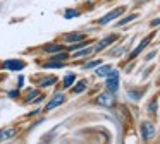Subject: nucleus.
Masks as SVG:
<instances>
[{
    "label": "nucleus",
    "instance_id": "12",
    "mask_svg": "<svg viewBox=\"0 0 160 144\" xmlns=\"http://www.w3.org/2000/svg\"><path fill=\"white\" fill-rule=\"evenodd\" d=\"M110 70H112L110 65H102V67L98 65V67H97V75H98V77H105V75H108V72H110Z\"/></svg>",
    "mask_w": 160,
    "mask_h": 144
},
{
    "label": "nucleus",
    "instance_id": "19",
    "mask_svg": "<svg viewBox=\"0 0 160 144\" xmlns=\"http://www.w3.org/2000/svg\"><path fill=\"white\" fill-rule=\"evenodd\" d=\"M84 88H86V81H81V82H78V84L72 88V93L79 94V93H83V91H84Z\"/></svg>",
    "mask_w": 160,
    "mask_h": 144
},
{
    "label": "nucleus",
    "instance_id": "1",
    "mask_svg": "<svg viewBox=\"0 0 160 144\" xmlns=\"http://www.w3.org/2000/svg\"><path fill=\"white\" fill-rule=\"evenodd\" d=\"M124 10H126V7H117V9L110 10V12H107L103 17H100V19H98V24H100V26H105V24L112 22V21L117 19L119 16H122V14H124Z\"/></svg>",
    "mask_w": 160,
    "mask_h": 144
},
{
    "label": "nucleus",
    "instance_id": "18",
    "mask_svg": "<svg viewBox=\"0 0 160 144\" xmlns=\"http://www.w3.org/2000/svg\"><path fill=\"white\" fill-rule=\"evenodd\" d=\"M74 81H76V75H74V74H67L66 77H64V86H66V88H71V86L74 84Z\"/></svg>",
    "mask_w": 160,
    "mask_h": 144
},
{
    "label": "nucleus",
    "instance_id": "5",
    "mask_svg": "<svg viewBox=\"0 0 160 144\" xmlns=\"http://www.w3.org/2000/svg\"><path fill=\"white\" fill-rule=\"evenodd\" d=\"M83 40H86V34L78 33V31H74V33H67V34H64V41H66L67 45L78 43V41H83Z\"/></svg>",
    "mask_w": 160,
    "mask_h": 144
},
{
    "label": "nucleus",
    "instance_id": "11",
    "mask_svg": "<svg viewBox=\"0 0 160 144\" xmlns=\"http://www.w3.org/2000/svg\"><path fill=\"white\" fill-rule=\"evenodd\" d=\"M93 53V46H84L83 50H76L72 53V57L74 58H83V57H88V55H91Z\"/></svg>",
    "mask_w": 160,
    "mask_h": 144
},
{
    "label": "nucleus",
    "instance_id": "15",
    "mask_svg": "<svg viewBox=\"0 0 160 144\" xmlns=\"http://www.w3.org/2000/svg\"><path fill=\"white\" fill-rule=\"evenodd\" d=\"M43 67L45 69H60V67H64V64L60 60H50L47 64H43Z\"/></svg>",
    "mask_w": 160,
    "mask_h": 144
},
{
    "label": "nucleus",
    "instance_id": "13",
    "mask_svg": "<svg viewBox=\"0 0 160 144\" xmlns=\"http://www.w3.org/2000/svg\"><path fill=\"white\" fill-rule=\"evenodd\" d=\"M16 136V129H5L0 132V141H5V139H11V137Z\"/></svg>",
    "mask_w": 160,
    "mask_h": 144
},
{
    "label": "nucleus",
    "instance_id": "3",
    "mask_svg": "<svg viewBox=\"0 0 160 144\" xmlns=\"http://www.w3.org/2000/svg\"><path fill=\"white\" fill-rule=\"evenodd\" d=\"M107 89L110 93H115L119 89V72L117 70H110L108 72V75H107Z\"/></svg>",
    "mask_w": 160,
    "mask_h": 144
},
{
    "label": "nucleus",
    "instance_id": "23",
    "mask_svg": "<svg viewBox=\"0 0 160 144\" xmlns=\"http://www.w3.org/2000/svg\"><path fill=\"white\" fill-rule=\"evenodd\" d=\"M155 55H157V51H152V53H148V55H146V60H150V58H153Z\"/></svg>",
    "mask_w": 160,
    "mask_h": 144
},
{
    "label": "nucleus",
    "instance_id": "20",
    "mask_svg": "<svg viewBox=\"0 0 160 144\" xmlns=\"http://www.w3.org/2000/svg\"><path fill=\"white\" fill-rule=\"evenodd\" d=\"M100 64H102V60H91V62H88V64H84L83 69L84 70H88V69H97Z\"/></svg>",
    "mask_w": 160,
    "mask_h": 144
},
{
    "label": "nucleus",
    "instance_id": "10",
    "mask_svg": "<svg viewBox=\"0 0 160 144\" xmlns=\"http://www.w3.org/2000/svg\"><path fill=\"white\" fill-rule=\"evenodd\" d=\"M64 50V46L62 45H57V43H52V45H45V46H43V51H45V53H59V51H62Z\"/></svg>",
    "mask_w": 160,
    "mask_h": 144
},
{
    "label": "nucleus",
    "instance_id": "22",
    "mask_svg": "<svg viewBox=\"0 0 160 144\" xmlns=\"http://www.w3.org/2000/svg\"><path fill=\"white\" fill-rule=\"evenodd\" d=\"M150 26H152V27H157V26H160V17H158V19H153L152 22H150Z\"/></svg>",
    "mask_w": 160,
    "mask_h": 144
},
{
    "label": "nucleus",
    "instance_id": "4",
    "mask_svg": "<svg viewBox=\"0 0 160 144\" xmlns=\"http://www.w3.org/2000/svg\"><path fill=\"white\" fill-rule=\"evenodd\" d=\"M141 136L145 141H150L152 137H155V125L150 122H143L141 123Z\"/></svg>",
    "mask_w": 160,
    "mask_h": 144
},
{
    "label": "nucleus",
    "instance_id": "8",
    "mask_svg": "<svg viewBox=\"0 0 160 144\" xmlns=\"http://www.w3.org/2000/svg\"><path fill=\"white\" fill-rule=\"evenodd\" d=\"M152 38H153V34H150V36H146L145 40H143L141 43H139L138 46H136L134 50H132L131 53H129V58H134V57H138V55H139V53H141V51H143V50H145V48H146V45H148L150 41H152Z\"/></svg>",
    "mask_w": 160,
    "mask_h": 144
},
{
    "label": "nucleus",
    "instance_id": "6",
    "mask_svg": "<svg viewBox=\"0 0 160 144\" xmlns=\"http://www.w3.org/2000/svg\"><path fill=\"white\" fill-rule=\"evenodd\" d=\"M97 105H102V106H112L114 105V93H103L97 98Z\"/></svg>",
    "mask_w": 160,
    "mask_h": 144
},
{
    "label": "nucleus",
    "instance_id": "16",
    "mask_svg": "<svg viewBox=\"0 0 160 144\" xmlns=\"http://www.w3.org/2000/svg\"><path fill=\"white\" fill-rule=\"evenodd\" d=\"M79 10L78 9H67L66 12H64V17H66V19H74V17H79Z\"/></svg>",
    "mask_w": 160,
    "mask_h": 144
},
{
    "label": "nucleus",
    "instance_id": "2",
    "mask_svg": "<svg viewBox=\"0 0 160 144\" xmlns=\"http://www.w3.org/2000/svg\"><path fill=\"white\" fill-rule=\"evenodd\" d=\"M119 36L117 34H108V36H105L103 40H100L97 45H93V53H98V51H102L103 48H107L108 45H112L114 41H117Z\"/></svg>",
    "mask_w": 160,
    "mask_h": 144
},
{
    "label": "nucleus",
    "instance_id": "25",
    "mask_svg": "<svg viewBox=\"0 0 160 144\" xmlns=\"http://www.w3.org/2000/svg\"><path fill=\"white\" fill-rule=\"evenodd\" d=\"M138 3H143V2H148V0H136Z\"/></svg>",
    "mask_w": 160,
    "mask_h": 144
},
{
    "label": "nucleus",
    "instance_id": "17",
    "mask_svg": "<svg viewBox=\"0 0 160 144\" xmlns=\"http://www.w3.org/2000/svg\"><path fill=\"white\" fill-rule=\"evenodd\" d=\"M57 82V77L53 75V77H48V79H43V81H40V88H47V86H52Z\"/></svg>",
    "mask_w": 160,
    "mask_h": 144
},
{
    "label": "nucleus",
    "instance_id": "7",
    "mask_svg": "<svg viewBox=\"0 0 160 144\" xmlns=\"http://www.w3.org/2000/svg\"><path fill=\"white\" fill-rule=\"evenodd\" d=\"M2 67H4V69H9V70H21V69L26 67V64H24L22 60L14 58V60H5Z\"/></svg>",
    "mask_w": 160,
    "mask_h": 144
},
{
    "label": "nucleus",
    "instance_id": "21",
    "mask_svg": "<svg viewBox=\"0 0 160 144\" xmlns=\"http://www.w3.org/2000/svg\"><path fill=\"white\" fill-rule=\"evenodd\" d=\"M148 112H150V113H155V112H157V99H153V101L150 103V106H148Z\"/></svg>",
    "mask_w": 160,
    "mask_h": 144
},
{
    "label": "nucleus",
    "instance_id": "24",
    "mask_svg": "<svg viewBox=\"0 0 160 144\" xmlns=\"http://www.w3.org/2000/svg\"><path fill=\"white\" fill-rule=\"evenodd\" d=\"M9 96H11V98H18V91H11V93H9Z\"/></svg>",
    "mask_w": 160,
    "mask_h": 144
},
{
    "label": "nucleus",
    "instance_id": "14",
    "mask_svg": "<svg viewBox=\"0 0 160 144\" xmlns=\"http://www.w3.org/2000/svg\"><path fill=\"white\" fill-rule=\"evenodd\" d=\"M134 19H138V14H129V16L122 17V19L119 21V22H117V26H126V24H129L131 21H134Z\"/></svg>",
    "mask_w": 160,
    "mask_h": 144
},
{
    "label": "nucleus",
    "instance_id": "9",
    "mask_svg": "<svg viewBox=\"0 0 160 144\" xmlns=\"http://www.w3.org/2000/svg\"><path fill=\"white\" fill-rule=\"evenodd\" d=\"M64 99H66V96H64L62 93H57V94L53 96L52 99H50L48 105H47V110H53V108H57L59 105H62V103H64Z\"/></svg>",
    "mask_w": 160,
    "mask_h": 144
}]
</instances>
